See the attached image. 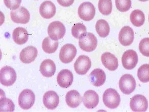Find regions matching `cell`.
<instances>
[{
    "label": "cell",
    "mask_w": 149,
    "mask_h": 112,
    "mask_svg": "<svg viewBox=\"0 0 149 112\" xmlns=\"http://www.w3.org/2000/svg\"><path fill=\"white\" fill-rule=\"evenodd\" d=\"M79 45L84 51L91 52L96 49L97 39L95 35L91 32H86L79 38Z\"/></svg>",
    "instance_id": "obj_1"
},
{
    "label": "cell",
    "mask_w": 149,
    "mask_h": 112,
    "mask_svg": "<svg viewBox=\"0 0 149 112\" xmlns=\"http://www.w3.org/2000/svg\"><path fill=\"white\" fill-rule=\"evenodd\" d=\"M103 102L104 105L109 108H116L121 102L120 96L116 90L108 89L103 93Z\"/></svg>",
    "instance_id": "obj_2"
},
{
    "label": "cell",
    "mask_w": 149,
    "mask_h": 112,
    "mask_svg": "<svg viewBox=\"0 0 149 112\" xmlns=\"http://www.w3.org/2000/svg\"><path fill=\"white\" fill-rule=\"evenodd\" d=\"M17 78V73L12 67L6 66L1 70L0 81L4 86H11L15 83Z\"/></svg>",
    "instance_id": "obj_3"
},
{
    "label": "cell",
    "mask_w": 149,
    "mask_h": 112,
    "mask_svg": "<svg viewBox=\"0 0 149 112\" xmlns=\"http://www.w3.org/2000/svg\"><path fill=\"white\" fill-rule=\"evenodd\" d=\"M119 86L123 93L129 95L134 92L136 87V82L132 76L125 74L120 79Z\"/></svg>",
    "instance_id": "obj_4"
},
{
    "label": "cell",
    "mask_w": 149,
    "mask_h": 112,
    "mask_svg": "<svg viewBox=\"0 0 149 112\" xmlns=\"http://www.w3.org/2000/svg\"><path fill=\"white\" fill-rule=\"evenodd\" d=\"M65 25L58 21L51 23L48 27V34L49 37L55 41L63 38L65 35Z\"/></svg>",
    "instance_id": "obj_5"
},
{
    "label": "cell",
    "mask_w": 149,
    "mask_h": 112,
    "mask_svg": "<svg viewBox=\"0 0 149 112\" xmlns=\"http://www.w3.org/2000/svg\"><path fill=\"white\" fill-rule=\"evenodd\" d=\"M35 102L34 93L30 89L24 90L18 98V104L21 108L28 110L33 106Z\"/></svg>",
    "instance_id": "obj_6"
},
{
    "label": "cell",
    "mask_w": 149,
    "mask_h": 112,
    "mask_svg": "<svg viewBox=\"0 0 149 112\" xmlns=\"http://www.w3.org/2000/svg\"><path fill=\"white\" fill-rule=\"evenodd\" d=\"M79 16L85 21L92 20L95 15V6L90 2H84L81 4L78 10Z\"/></svg>",
    "instance_id": "obj_7"
},
{
    "label": "cell",
    "mask_w": 149,
    "mask_h": 112,
    "mask_svg": "<svg viewBox=\"0 0 149 112\" xmlns=\"http://www.w3.org/2000/svg\"><path fill=\"white\" fill-rule=\"evenodd\" d=\"M77 54L76 47L71 44H67L62 47L59 52V59L63 63H70L73 61Z\"/></svg>",
    "instance_id": "obj_8"
},
{
    "label": "cell",
    "mask_w": 149,
    "mask_h": 112,
    "mask_svg": "<svg viewBox=\"0 0 149 112\" xmlns=\"http://www.w3.org/2000/svg\"><path fill=\"white\" fill-rule=\"evenodd\" d=\"M139 61L136 52L128 50L124 52L122 57V64L126 69L131 70L135 68Z\"/></svg>",
    "instance_id": "obj_9"
},
{
    "label": "cell",
    "mask_w": 149,
    "mask_h": 112,
    "mask_svg": "<svg viewBox=\"0 0 149 112\" xmlns=\"http://www.w3.org/2000/svg\"><path fill=\"white\" fill-rule=\"evenodd\" d=\"M11 20L17 24H26L30 19L29 11L24 7H20L17 10H13L10 12Z\"/></svg>",
    "instance_id": "obj_10"
},
{
    "label": "cell",
    "mask_w": 149,
    "mask_h": 112,
    "mask_svg": "<svg viewBox=\"0 0 149 112\" xmlns=\"http://www.w3.org/2000/svg\"><path fill=\"white\" fill-rule=\"evenodd\" d=\"M91 67L90 58L84 55L79 56L74 64L75 71L79 75H84L88 71Z\"/></svg>",
    "instance_id": "obj_11"
},
{
    "label": "cell",
    "mask_w": 149,
    "mask_h": 112,
    "mask_svg": "<svg viewBox=\"0 0 149 112\" xmlns=\"http://www.w3.org/2000/svg\"><path fill=\"white\" fill-rule=\"evenodd\" d=\"M130 107L133 112H146L148 109V101L144 96L136 95L130 100Z\"/></svg>",
    "instance_id": "obj_12"
},
{
    "label": "cell",
    "mask_w": 149,
    "mask_h": 112,
    "mask_svg": "<svg viewBox=\"0 0 149 112\" xmlns=\"http://www.w3.org/2000/svg\"><path fill=\"white\" fill-rule=\"evenodd\" d=\"M134 39V32L129 26L122 28L119 34V41L123 46H129L133 43Z\"/></svg>",
    "instance_id": "obj_13"
},
{
    "label": "cell",
    "mask_w": 149,
    "mask_h": 112,
    "mask_svg": "<svg viewBox=\"0 0 149 112\" xmlns=\"http://www.w3.org/2000/svg\"><path fill=\"white\" fill-rule=\"evenodd\" d=\"M43 101L45 106L47 108L54 109L58 107L59 104V96L54 91H48L44 94Z\"/></svg>",
    "instance_id": "obj_14"
},
{
    "label": "cell",
    "mask_w": 149,
    "mask_h": 112,
    "mask_svg": "<svg viewBox=\"0 0 149 112\" xmlns=\"http://www.w3.org/2000/svg\"><path fill=\"white\" fill-rule=\"evenodd\" d=\"M57 80L59 86L67 88L70 87L73 82V74L68 69H63L58 75Z\"/></svg>",
    "instance_id": "obj_15"
},
{
    "label": "cell",
    "mask_w": 149,
    "mask_h": 112,
    "mask_svg": "<svg viewBox=\"0 0 149 112\" xmlns=\"http://www.w3.org/2000/svg\"><path fill=\"white\" fill-rule=\"evenodd\" d=\"M83 102L84 106L88 109H93L97 106L99 102V97L96 92L88 90L84 94Z\"/></svg>",
    "instance_id": "obj_16"
},
{
    "label": "cell",
    "mask_w": 149,
    "mask_h": 112,
    "mask_svg": "<svg viewBox=\"0 0 149 112\" xmlns=\"http://www.w3.org/2000/svg\"><path fill=\"white\" fill-rule=\"evenodd\" d=\"M38 54V51L35 47L28 46L22 50L19 57L23 63L29 64L35 60Z\"/></svg>",
    "instance_id": "obj_17"
},
{
    "label": "cell",
    "mask_w": 149,
    "mask_h": 112,
    "mask_svg": "<svg viewBox=\"0 0 149 112\" xmlns=\"http://www.w3.org/2000/svg\"><path fill=\"white\" fill-rule=\"evenodd\" d=\"M101 60L103 65L109 71H116L118 67V59L110 52H104L102 55Z\"/></svg>",
    "instance_id": "obj_18"
},
{
    "label": "cell",
    "mask_w": 149,
    "mask_h": 112,
    "mask_svg": "<svg viewBox=\"0 0 149 112\" xmlns=\"http://www.w3.org/2000/svg\"><path fill=\"white\" fill-rule=\"evenodd\" d=\"M41 16L45 19H50L54 16L56 8L54 4L50 1H44L39 8Z\"/></svg>",
    "instance_id": "obj_19"
},
{
    "label": "cell",
    "mask_w": 149,
    "mask_h": 112,
    "mask_svg": "<svg viewBox=\"0 0 149 112\" xmlns=\"http://www.w3.org/2000/svg\"><path fill=\"white\" fill-rule=\"evenodd\" d=\"M91 83L96 87H99L104 84L106 79L105 73L102 69H96L91 72L89 75Z\"/></svg>",
    "instance_id": "obj_20"
},
{
    "label": "cell",
    "mask_w": 149,
    "mask_h": 112,
    "mask_svg": "<svg viewBox=\"0 0 149 112\" xmlns=\"http://www.w3.org/2000/svg\"><path fill=\"white\" fill-rule=\"evenodd\" d=\"M56 67L54 62L50 59H46L42 62L40 66V71L43 76L50 78L55 73Z\"/></svg>",
    "instance_id": "obj_21"
},
{
    "label": "cell",
    "mask_w": 149,
    "mask_h": 112,
    "mask_svg": "<svg viewBox=\"0 0 149 112\" xmlns=\"http://www.w3.org/2000/svg\"><path fill=\"white\" fill-rule=\"evenodd\" d=\"M81 96L76 90H71L68 92L65 96V102L69 107L76 108L82 102Z\"/></svg>",
    "instance_id": "obj_22"
},
{
    "label": "cell",
    "mask_w": 149,
    "mask_h": 112,
    "mask_svg": "<svg viewBox=\"0 0 149 112\" xmlns=\"http://www.w3.org/2000/svg\"><path fill=\"white\" fill-rule=\"evenodd\" d=\"M13 41L19 45L24 44L27 42L29 38V34L25 28L17 27L14 30L12 34Z\"/></svg>",
    "instance_id": "obj_23"
},
{
    "label": "cell",
    "mask_w": 149,
    "mask_h": 112,
    "mask_svg": "<svg viewBox=\"0 0 149 112\" xmlns=\"http://www.w3.org/2000/svg\"><path fill=\"white\" fill-rule=\"evenodd\" d=\"M58 42L52 39L50 37H46L43 40L42 48L43 51L47 54H52L58 49Z\"/></svg>",
    "instance_id": "obj_24"
},
{
    "label": "cell",
    "mask_w": 149,
    "mask_h": 112,
    "mask_svg": "<svg viewBox=\"0 0 149 112\" xmlns=\"http://www.w3.org/2000/svg\"><path fill=\"white\" fill-rule=\"evenodd\" d=\"M96 32L101 38H105L110 32V27L106 21L103 19L99 20L95 25Z\"/></svg>",
    "instance_id": "obj_25"
},
{
    "label": "cell",
    "mask_w": 149,
    "mask_h": 112,
    "mask_svg": "<svg viewBox=\"0 0 149 112\" xmlns=\"http://www.w3.org/2000/svg\"><path fill=\"white\" fill-rule=\"evenodd\" d=\"M130 19L134 26L140 27L143 25L145 22V16L143 12L140 10H134L130 14Z\"/></svg>",
    "instance_id": "obj_26"
},
{
    "label": "cell",
    "mask_w": 149,
    "mask_h": 112,
    "mask_svg": "<svg viewBox=\"0 0 149 112\" xmlns=\"http://www.w3.org/2000/svg\"><path fill=\"white\" fill-rule=\"evenodd\" d=\"M98 8L100 12L105 16L111 14L112 11V3L111 0H99Z\"/></svg>",
    "instance_id": "obj_27"
},
{
    "label": "cell",
    "mask_w": 149,
    "mask_h": 112,
    "mask_svg": "<svg viewBox=\"0 0 149 112\" xmlns=\"http://www.w3.org/2000/svg\"><path fill=\"white\" fill-rule=\"evenodd\" d=\"M137 76L142 82H149V64H144L139 68L137 71Z\"/></svg>",
    "instance_id": "obj_28"
},
{
    "label": "cell",
    "mask_w": 149,
    "mask_h": 112,
    "mask_svg": "<svg viewBox=\"0 0 149 112\" xmlns=\"http://www.w3.org/2000/svg\"><path fill=\"white\" fill-rule=\"evenodd\" d=\"M86 32V27L81 23L74 24L72 28V36L78 39H79L82 35Z\"/></svg>",
    "instance_id": "obj_29"
},
{
    "label": "cell",
    "mask_w": 149,
    "mask_h": 112,
    "mask_svg": "<svg viewBox=\"0 0 149 112\" xmlns=\"http://www.w3.org/2000/svg\"><path fill=\"white\" fill-rule=\"evenodd\" d=\"M14 109L15 105L12 100L5 97L1 98V112H13Z\"/></svg>",
    "instance_id": "obj_30"
},
{
    "label": "cell",
    "mask_w": 149,
    "mask_h": 112,
    "mask_svg": "<svg viewBox=\"0 0 149 112\" xmlns=\"http://www.w3.org/2000/svg\"><path fill=\"white\" fill-rule=\"evenodd\" d=\"M116 6L117 10L121 12H126L132 6L131 0H115Z\"/></svg>",
    "instance_id": "obj_31"
},
{
    "label": "cell",
    "mask_w": 149,
    "mask_h": 112,
    "mask_svg": "<svg viewBox=\"0 0 149 112\" xmlns=\"http://www.w3.org/2000/svg\"><path fill=\"white\" fill-rule=\"evenodd\" d=\"M140 52L144 56L149 57V38L141 40L139 45Z\"/></svg>",
    "instance_id": "obj_32"
},
{
    "label": "cell",
    "mask_w": 149,
    "mask_h": 112,
    "mask_svg": "<svg viewBox=\"0 0 149 112\" xmlns=\"http://www.w3.org/2000/svg\"><path fill=\"white\" fill-rule=\"evenodd\" d=\"M22 0H4L5 6L10 10H15L19 8Z\"/></svg>",
    "instance_id": "obj_33"
},
{
    "label": "cell",
    "mask_w": 149,
    "mask_h": 112,
    "mask_svg": "<svg viewBox=\"0 0 149 112\" xmlns=\"http://www.w3.org/2000/svg\"><path fill=\"white\" fill-rule=\"evenodd\" d=\"M74 1V0H57V1L59 4V5L65 7H69L72 5Z\"/></svg>",
    "instance_id": "obj_34"
},
{
    "label": "cell",
    "mask_w": 149,
    "mask_h": 112,
    "mask_svg": "<svg viewBox=\"0 0 149 112\" xmlns=\"http://www.w3.org/2000/svg\"><path fill=\"white\" fill-rule=\"evenodd\" d=\"M140 1H143V2H144V1H149V0H139Z\"/></svg>",
    "instance_id": "obj_35"
},
{
    "label": "cell",
    "mask_w": 149,
    "mask_h": 112,
    "mask_svg": "<svg viewBox=\"0 0 149 112\" xmlns=\"http://www.w3.org/2000/svg\"></svg>",
    "instance_id": "obj_36"
}]
</instances>
